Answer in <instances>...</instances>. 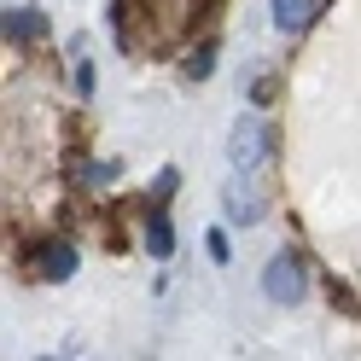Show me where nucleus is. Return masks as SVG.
<instances>
[{
  "instance_id": "f257e3e1",
  "label": "nucleus",
  "mask_w": 361,
  "mask_h": 361,
  "mask_svg": "<svg viewBox=\"0 0 361 361\" xmlns=\"http://www.w3.org/2000/svg\"><path fill=\"white\" fill-rule=\"evenodd\" d=\"M303 286H309L303 257H291V251H280L274 262H268V274H262V291H268L274 303H298V298H303Z\"/></svg>"
},
{
  "instance_id": "f03ea898",
  "label": "nucleus",
  "mask_w": 361,
  "mask_h": 361,
  "mask_svg": "<svg viewBox=\"0 0 361 361\" xmlns=\"http://www.w3.org/2000/svg\"><path fill=\"white\" fill-rule=\"evenodd\" d=\"M262 146H268L262 117H239V123H233V140H228L233 169H257V164H262Z\"/></svg>"
},
{
  "instance_id": "7ed1b4c3",
  "label": "nucleus",
  "mask_w": 361,
  "mask_h": 361,
  "mask_svg": "<svg viewBox=\"0 0 361 361\" xmlns=\"http://www.w3.org/2000/svg\"><path fill=\"white\" fill-rule=\"evenodd\" d=\"M41 274L47 280H71L76 274V251L71 245H41Z\"/></svg>"
},
{
  "instance_id": "20e7f679",
  "label": "nucleus",
  "mask_w": 361,
  "mask_h": 361,
  "mask_svg": "<svg viewBox=\"0 0 361 361\" xmlns=\"http://www.w3.org/2000/svg\"><path fill=\"white\" fill-rule=\"evenodd\" d=\"M314 12H321V0H274V24L280 30H303Z\"/></svg>"
},
{
  "instance_id": "39448f33",
  "label": "nucleus",
  "mask_w": 361,
  "mask_h": 361,
  "mask_svg": "<svg viewBox=\"0 0 361 361\" xmlns=\"http://www.w3.org/2000/svg\"><path fill=\"white\" fill-rule=\"evenodd\" d=\"M146 245H152V257H169V251H175V233H169V216H164V210L146 216Z\"/></svg>"
},
{
  "instance_id": "423d86ee",
  "label": "nucleus",
  "mask_w": 361,
  "mask_h": 361,
  "mask_svg": "<svg viewBox=\"0 0 361 361\" xmlns=\"http://www.w3.org/2000/svg\"><path fill=\"white\" fill-rule=\"evenodd\" d=\"M41 30H47V18H41L35 6H18V12H6V35H41Z\"/></svg>"
},
{
  "instance_id": "0eeeda50",
  "label": "nucleus",
  "mask_w": 361,
  "mask_h": 361,
  "mask_svg": "<svg viewBox=\"0 0 361 361\" xmlns=\"http://www.w3.org/2000/svg\"><path fill=\"white\" fill-rule=\"evenodd\" d=\"M228 216L233 221H257L262 210H257V198L251 192H239V180H228Z\"/></svg>"
},
{
  "instance_id": "6e6552de",
  "label": "nucleus",
  "mask_w": 361,
  "mask_h": 361,
  "mask_svg": "<svg viewBox=\"0 0 361 361\" xmlns=\"http://www.w3.org/2000/svg\"><path fill=\"white\" fill-rule=\"evenodd\" d=\"M210 64H216V47H198V53L187 59V76H210Z\"/></svg>"
}]
</instances>
